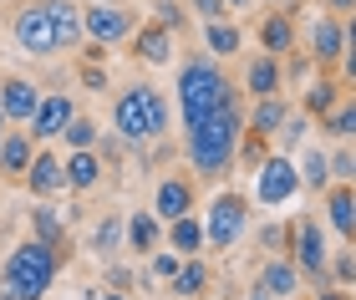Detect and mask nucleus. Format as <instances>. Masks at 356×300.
Masks as SVG:
<instances>
[{"label": "nucleus", "mask_w": 356, "mask_h": 300, "mask_svg": "<svg viewBox=\"0 0 356 300\" xmlns=\"http://www.w3.org/2000/svg\"><path fill=\"white\" fill-rule=\"evenodd\" d=\"M296 188H300V173H296V163H290L285 153H270L265 163H260V194L265 203H285V199H296Z\"/></svg>", "instance_id": "nucleus-11"}, {"label": "nucleus", "mask_w": 356, "mask_h": 300, "mask_svg": "<svg viewBox=\"0 0 356 300\" xmlns=\"http://www.w3.org/2000/svg\"><path fill=\"white\" fill-rule=\"evenodd\" d=\"M341 82L356 87V46H346V51H341Z\"/></svg>", "instance_id": "nucleus-41"}, {"label": "nucleus", "mask_w": 356, "mask_h": 300, "mask_svg": "<svg viewBox=\"0 0 356 300\" xmlns=\"http://www.w3.org/2000/svg\"><path fill=\"white\" fill-rule=\"evenodd\" d=\"M46 15H51V31H56V51H82L87 46V31H82V0H41Z\"/></svg>", "instance_id": "nucleus-12"}, {"label": "nucleus", "mask_w": 356, "mask_h": 300, "mask_svg": "<svg viewBox=\"0 0 356 300\" xmlns=\"http://www.w3.org/2000/svg\"><path fill=\"white\" fill-rule=\"evenodd\" d=\"M326 163H331V183H351V178H356V153L336 148V153L326 158Z\"/></svg>", "instance_id": "nucleus-35"}, {"label": "nucleus", "mask_w": 356, "mask_h": 300, "mask_svg": "<svg viewBox=\"0 0 356 300\" xmlns=\"http://www.w3.org/2000/svg\"><path fill=\"white\" fill-rule=\"evenodd\" d=\"M193 178L188 173H168L163 183H158V194H153V214L163 219V224H173V219H184V214H193Z\"/></svg>", "instance_id": "nucleus-14"}, {"label": "nucleus", "mask_w": 356, "mask_h": 300, "mask_svg": "<svg viewBox=\"0 0 356 300\" xmlns=\"http://www.w3.org/2000/svg\"><path fill=\"white\" fill-rule=\"evenodd\" d=\"M296 173H300V188H311V194H326V188H331V163H326L321 148H305Z\"/></svg>", "instance_id": "nucleus-30"}, {"label": "nucleus", "mask_w": 356, "mask_h": 300, "mask_svg": "<svg viewBox=\"0 0 356 300\" xmlns=\"http://www.w3.org/2000/svg\"><path fill=\"white\" fill-rule=\"evenodd\" d=\"M102 300H127V295H122V290H112V295H102Z\"/></svg>", "instance_id": "nucleus-48"}, {"label": "nucleus", "mask_w": 356, "mask_h": 300, "mask_svg": "<svg viewBox=\"0 0 356 300\" xmlns=\"http://www.w3.org/2000/svg\"><path fill=\"white\" fill-rule=\"evenodd\" d=\"M239 138H245V112H239V97H229L209 122L188 128V168L199 178H224L239 158Z\"/></svg>", "instance_id": "nucleus-1"}, {"label": "nucleus", "mask_w": 356, "mask_h": 300, "mask_svg": "<svg viewBox=\"0 0 356 300\" xmlns=\"http://www.w3.org/2000/svg\"><path fill=\"white\" fill-rule=\"evenodd\" d=\"M229 97H239V87H229L219 61L209 51H188V61L178 67V117H184V133L209 122Z\"/></svg>", "instance_id": "nucleus-2"}, {"label": "nucleus", "mask_w": 356, "mask_h": 300, "mask_svg": "<svg viewBox=\"0 0 356 300\" xmlns=\"http://www.w3.org/2000/svg\"><path fill=\"white\" fill-rule=\"evenodd\" d=\"M285 117H290V102H285V97H260V102H254V112L245 117V133L270 143V133H280Z\"/></svg>", "instance_id": "nucleus-24"}, {"label": "nucleus", "mask_w": 356, "mask_h": 300, "mask_svg": "<svg viewBox=\"0 0 356 300\" xmlns=\"http://www.w3.org/2000/svg\"><path fill=\"white\" fill-rule=\"evenodd\" d=\"M305 133H311V117H305V112H296V117H285L280 122V133H275V148H280V153H290V148H300V138Z\"/></svg>", "instance_id": "nucleus-34"}, {"label": "nucleus", "mask_w": 356, "mask_h": 300, "mask_svg": "<svg viewBox=\"0 0 356 300\" xmlns=\"http://www.w3.org/2000/svg\"><path fill=\"white\" fill-rule=\"evenodd\" d=\"M254 290L270 295V300H290V295L300 290V270H296V260H290V255H270V260L260 265V280H254Z\"/></svg>", "instance_id": "nucleus-18"}, {"label": "nucleus", "mask_w": 356, "mask_h": 300, "mask_svg": "<svg viewBox=\"0 0 356 300\" xmlns=\"http://www.w3.org/2000/svg\"><path fill=\"white\" fill-rule=\"evenodd\" d=\"M6 128H10V122H6V112H0V138H6Z\"/></svg>", "instance_id": "nucleus-49"}, {"label": "nucleus", "mask_w": 356, "mask_h": 300, "mask_svg": "<svg viewBox=\"0 0 356 300\" xmlns=\"http://www.w3.org/2000/svg\"><path fill=\"white\" fill-rule=\"evenodd\" d=\"M87 6H122V0H87Z\"/></svg>", "instance_id": "nucleus-47"}, {"label": "nucleus", "mask_w": 356, "mask_h": 300, "mask_svg": "<svg viewBox=\"0 0 356 300\" xmlns=\"http://www.w3.org/2000/svg\"><path fill=\"white\" fill-rule=\"evenodd\" d=\"M224 6H229V10H245V6H250V0H224Z\"/></svg>", "instance_id": "nucleus-46"}, {"label": "nucleus", "mask_w": 356, "mask_h": 300, "mask_svg": "<svg viewBox=\"0 0 356 300\" xmlns=\"http://www.w3.org/2000/svg\"><path fill=\"white\" fill-rule=\"evenodd\" d=\"M245 92H250L254 102H260V97H280V92H285V56H270V51L250 56V67H245Z\"/></svg>", "instance_id": "nucleus-16"}, {"label": "nucleus", "mask_w": 356, "mask_h": 300, "mask_svg": "<svg viewBox=\"0 0 356 300\" xmlns=\"http://www.w3.org/2000/svg\"><path fill=\"white\" fill-rule=\"evenodd\" d=\"M290 260H296L300 275H316L326 285V234H321V224L311 214H300L290 224Z\"/></svg>", "instance_id": "nucleus-8"}, {"label": "nucleus", "mask_w": 356, "mask_h": 300, "mask_svg": "<svg viewBox=\"0 0 356 300\" xmlns=\"http://www.w3.org/2000/svg\"><path fill=\"white\" fill-rule=\"evenodd\" d=\"M36 107H41V87L31 76H15V72L0 76V112H6L10 128H26L36 117Z\"/></svg>", "instance_id": "nucleus-9"}, {"label": "nucleus", "mask_w": 356, "mask_h": 300, "mask_svg": "<svg viewBox=\"0 0 356 300\" xmlns=\"http://www.w3.org/2000/svg\"><path fill=\"white\" fill-rule=\"evenodd\" d=\"M158 21H163L168 31H184L188 26V10L178 6V0H158Z\"/></svg>", "instance_id": "nucleus-37"}, {"label": "nucleus", "mask_w": 356, "mask_h": 300, "mask_svg": "<svg viewBox=\"0 0 356 300\" xmlns=\"http://www.w3.org/2000/svg\"><path fill=\"white\" fill-rule=\"evenodd\" d=\"M204 46H209L214 61H229V56H239V46H245V31L234 21H204Z\"/></svg>", "instance_id": "nucleus-26"}, {"label": "nucleus", "mask_w": 356, "mask_h": 300, "mask_svg": "<svg viewBox=\"0 0 356 300\" xmlns=\"http://www.w3.org/2000/svg\"><path fill=\"white\" fill-rule=\"evenodd\" d=\"M326 219H331V229L341 234L346 244H356V194H351V183H331L326 188Z\"/></svg>", "instance_id": "nucleus-21"}, {"label": "nucleus", "mask_w": 356, "mask_h": 300, "mask_svg": "<svg viewBox=\"0 0 356 300\" xmlns=\"http://www.w3.org/2000/svg\"><path fill=\"white\" fill-rule=\"evenodd\" d=\"M112 128H118L122 143H158L168 133V97L158 87H122L118 102H112Z\"/></svg>", "instance_id": "nucleus-4"}, {"label": "nucleus", "mask_w": 356, "mask_h": 300, "mask_svg": "<svg viewBox=\"0 0 356 300\" xmlns=\"http://www.w3.org/2000/svg\"><path fill=\"white\" fill-rule=\"evenodd\" d=\"M326 133L336 138V143H356V97L351 102H336L326 112Z\"/></svg>", "instance_id": "nucleus-31"}, {"label": "nucleus", "mask_w": 356, "mask_h": 300, "mask_svg": "<svg viewBox=\"0 0 356 300\" xmlns=\"http://www.w3.org/2000/svg\"><path fill=\"white\" fill-rule=\"evenodd\" d=\"M336 102H341V87L336 82H316L311 92H305V117H326Z\"/></svg>", "instance_id": "nucleus-33"}, {"label": "nucleus", "mask_w": 356, "mask_h": 300, "mask_svg": "<svg viewBox=\"0 0 356 300\" xmlns=\"http://www.w3.org/2000/svg\"><path fill=\"white\" fill-rule=\"evenodd\" d=\"M316 300H346V290H331V285H326V290H321Z\"/></svg>", "instance_id": "nucleus-45"}, {"label": "nucleus", "mask_w": 356, "mask_h": 300, "mask_svg": "<svg viewBox=\"0 0 356 300\" xmlns=\"http://www.w3.org/2000/svg\"><path fill=\"white\" fill-rule=\"evenodd\" d=\"M245 224H250V199L234 194V188H224V194L209 203V214H204V244L209 249H229L239 234H245Z\"/></svg>", "instance_id": "nucleus-5"}, {"label": "nucleus", "mask_w": 356, "mask_h": 300, "mask_svg": "<svg viewBox=\"0 0 356 300\" xmlns=\"http://www.w3.org/2000/svg\"><path fill=\"white\" fill-rule=\"evenodd\" d=\"M36 138H31V128H6V138H0V178L6 183H26V168H31V158H36Z\"/></svg>", "instance_id": "nucleus-13"}, {"label": "nucleus", "mask_w": 356, "mask_h": 300, "mask_svg": "<svg viewBox=\"0 0 356 300\" xmlns=\"http://www.w3.org/2000/svg\"><path fill=\"white\" fill-rule=\"evenodd\" d=\"M178 265H184V255H153V275H158V280H173Z\"/></svg>", "instance_id": "nucleus-39"}, {"label": "nucleus", "mask_w": 356, "mask_h": 300, "mask_svg": "<svg viewBox=\"0 0 356 300\" xmlns=\"http://www.w3.org/2000/svg\"><path fill=\"white\" fill-rule=\"evenodd\" d=\"M143 21L133 6H87L82 0V31L92 46H102V51H112V46H127V36H133Z\"/></svg>", "instance_id": "nucleus-6"}, {"label": "nucleus", "mask_w": 356, "mask_h": 300, "mask_svg": "<svg viewBox=\"0 0 356 300\" xmlns=\"http://www.w3.org/2000/svg\"><path fill=\"white\" fill-rule=\"evenodd\" d=\"M56 270H61V249L41 240H21L6 260V275H0V300H41L51 290Z\"/></svg>", "instance_id": "nucleus-3"}, {"label": "nucleus", "mask_w": 356, "mask_h": 300, "mask_svg": "<svg viewBox=\"0 0 356 300\" xmlns=\"http://www.w3.org/2000/svg\"><path fill=\"white\" fill-rule=\"evenodd\" d=\"M346 51V31H341V15H321V21L311 26V61L316 67H336Z\"/></svg>", "instance_id": "nucleus-19"}, {"label": "nucleus", "mask_w": 356, "mask_h": 300, "mask_svg": "<svg viewBox=\"0 0 356 300\" xmlns=\"http://www.w3.org/2000/svg\"><path fill=\"white\" fill-rule=\"evenodd\" d=\"M254 36H260V51H270V56H296V21H290V10H270Z\"/></svg>", "instance_id": "nucleus-20"}, {"label": "nucleus", "mask_w": 356, "mask_h": 300, "mask_svg": "<svg viewBox=\"0 0 356 300\" xmlns=\"http://www.w3.org/2000/svg\"><path fill=\"white\" fill-rule=\"evenodd\" d=\"M67 219L72 214H56L51 203H36L31 209V240H41V244H51V249H61V260H67Z\"/></svg>", "instance_id": "nucleus-22"}, {"label": "nucleus", "mask_w": 356, "mask_h": 300, "mask_svg": "<svg viewBox=\"0 0 356 300\" xmlns=\"http://www.w3.org/2000/svg\"><path fill=\"white\" fill-rule=\"evenodd\" d=\"M260 240H265V249H280V244L290 240V229H280V224H265V229H260Z\"/></svg>", "instance_id": "nucleus-40"}, {"label": "nucleus", "mask_w": 356, "mask_h": 300, "mask_svg": "<svg viewBox=\"0 0 356 300\" xmlns=\"http://www.w3.org/2000/svg\"><path fill=\"white\" fill-rule=\"evenodd\" d=\"M26 188H31L36 199L67 194V163H61L51 148H36V158H31V168H26Z\"/></svg>", "instance_id": "nucleus-15"}, {"label": "nucleus", "mask_w": 356, "mask_h": 300, "mask_svg": "<svg viewBox=\"0 0 356 300\" xmlns=\"http://www.w3.org/2000/svg\"><path fill=\"white\" fill-rule=\"evenodd\" d=\"M341 31H346V46H356V10H351V21H346Z\"/></svg>", "instance_id": "nucleus-44"}, {"label": "nucleus", "mask_w": 356, "mask_h": 300, "mask_svg": "<svg viewBox=\"0 0 356 300\" xmlns=\"http://www.w3.org/2000/svg\"><path fill=\"white\" fill-rule=\"evenodd\" d=\"M72 117H76L72 92H41V107H36V117H31L26 128H31V138H36V143H56L61 128H67Z\"/></svg>", "instance_id": "nucleus-10"}, {"label": "nucleus", "mask_w": 356, "mask_h": 300, "mask_svg": "<svg viewBox=\"0 0 356 300\" xmlns=\"http://www.w3.org/2000/svg\"><path fill=\"white\" fill-rule=\"evenodd\" d=\"M204 285H209V265H204L199 255H188L184 265H178V275L168 280V290H173L178 300H188V295H204Z\"/></svg>", "instance_id": "nucleus-29"}, {"label": "nucleus", "mask_w": 356, "mask_h": 300, "mask_svg": "<svg viewBox=\"0 0 356 300\" xmlns=\"http://www.w3.org/2000/svg\"><path fill=\"white\" fill-rule=\"evenodd\" d=\"M163 244V219L158 214H127V249H133V255H153V249Z\"/></svg>", "instance_id": "nucleus-25"}, {"label": "nucleus", "mask_w": 356, "mask_h": 300, "mask_svg": "<svg viewBox=\"0 0 356 300\" xmlns=\"http://www.w3.org/2000/svg\"><path fill=\"white\" fill-rule=\"evenodd\" d=\"M122 240H127V219H122V214H107V219H97V229H92V255L112 260V255L122 249Z\"/></svg>", "instance_id": "nucleus-28"}, {"label": "nucleus", "mask_w": 356, "mask_h": 300, "mask_svg": "<svg viewBox=\"0 0 356 300\" xmlns=\"http://www.w3.org/2000/svg\"><path fill=\"white\" fill-rule=\"evenodd\" d=\"M326 280H336V285H351V280H356V255H336V260H326Z\"/></svg>", "instance_id": "nucleus-36"}, {"label": "nucleus", "mask_w": 356, "mask_h": 300, "mask_svg": "<svg viewBox=\"0 0 356 300\" xmlns=\"http://www.w3.org/2000/svg\"><path fill=\"white\" fill-rule=\"evenodd\" d=\"M326 10L331 15H346V10H356V0H326Z\"/></svg>", "instance_id": "nucleus-43"}, {"label": "nucleus", "mask_w": 356, "mask_h": 300, "mask_svg": "<svg viewBox=\"0 0 356 300\" xmlns=\"http://www.w3.org/2000/svg\"><path fill=\"white\" fill-rule=\"evenodd\" d=\"M163 240H168V249H173V255H199V249H204V224H199V219H193V214H184V219H173V224L163 229Z\"/></svg>", "instance_id": "nucleus-27"}, {"label": "nucleus", "mask_w": 356, "mask_h": 300, "mask_svg": "<svg viewBox=\"0 0 356 300\" xmlns=\"http://www.w3.org/2000/svg\"><path fill=\"white\" fill-rule=\"evenodd\" d=\"M61 143H67V153H76V148H97V143H102V133H97L92 117H72L67 128H61Z\"/></svg>", "instance_id": "nucleus-32"}, {"label": "nucleus", "mask_w": 356, "mask_h": 300, "mask_svg": "<svg viewBox=\"0 0 356 300\" xmlns=\"http://www.w3.org/2000/svg\"><path fill=\"white\" fill-rule=\"evenodd\" d=\"M82 82H87V87H97V92H102V87H107V72H102V67H87V72H82Z\"/></svg>", "instance_id": "nucleus-42"}, {"label": "nucleus", "mask_w": 356, "mask_h": 300, "mask_svg": "<svg viewBox=\"0 0 356 300\" xmlns=\"http://www.w3.org/2000/svg\"><path fill=\"white\" fill-rule=\"evenodd\" d=\"M10 36L26 56H41V61L56 56V31H51V15H46L41 0H21L10 10Z\"/></svg>", "instance_id": "nucleus-7"}, {"label": "nucleus", "mask_w": 356, "mask_h": 300, "mask_svg": "<svg viewBox=\"0 0 356 300\" xmlns=\"http://www.w3.org/2000/svg\"><path fill=\"white\" fill-rule=\"evenodd\" d=\"M127 46H133V56L148 61V67H168V61H173V31H168L163 21L138 26L133 36H127Z\"/></svg>", "instance_id": "nucleus-17"}, {"label": "nucleus", "mask_w": 356, "mask_h": 300, "mask_svg": "<svg viewBox=\"0 0 356 300\" xmlns=\"http://www.w3.org/2000/svg\"><path fill=\"white\" fill-rule=\"evenodd\" d=\"M61 163H67V188L72 194H87V188H97L102 183V158H97V148H76V153H67L61 158Z\"/></svg>", "instance_id": "nucleus-23"}, {"label": "nucleus", "mask_w": 356, "mask_h": 300, "mask_svg": "<svg viewBox=\"0 0 356 300\" xmlns=\"http://www.w3.org/2000/svg\"><path fill=\"white\" fill-rule=\"evenodd\" d=\"M184 6L193 15H204V21H229V6H224V0H184Z\"/></svg>", "instance_id": "nucleus-38"}]
</instances>
